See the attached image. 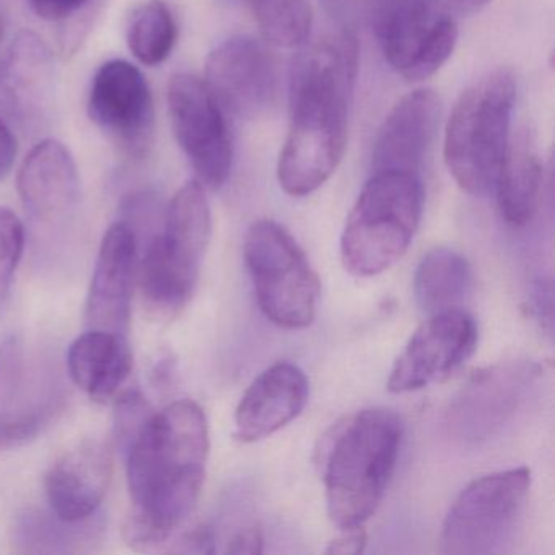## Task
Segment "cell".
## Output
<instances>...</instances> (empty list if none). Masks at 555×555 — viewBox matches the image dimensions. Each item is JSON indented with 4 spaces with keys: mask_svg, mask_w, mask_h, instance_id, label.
<instances>
[{
    "mask_svg": "<svg viewBox=\"0 0 555 555\" xmlns=\"http://www.w3.org/2000/svg\"><path fill=\"white\" fill-rule=\"evenodd\" d=\"M212 233L209 201L199 181L184 184L165 210L164 222L144 243L139 279L158 310L183 307L196 287Z\"/></svg>",
    "mask_w": 555,
    "mask_h": 555,
    "instance_id": "obj_6",
    "label": "cell"
},
{
    "mask_svg": "<svg viewBox=\"0 0 555 555\" xmlns=\"http://www.w3.org/2000/svg\"><path fill=\"white\" fill-rule=\"evenodd\" d=\"M424 186L417 175L373 171L340 236L344 268L373 278L408 251L421 223Z\"/></svg>",
    "mask_w": 555,
    "mask_h": 555,
    "instance_id": "obj_5",
    "label": "cell"
},
{
    "mask_svg": "<svg viewBox=\"0 0 555 555\" xmlns=\"http://www.w3.org/2000/svg\"><path fill=\"white\" fill-rule=\"evenodd\" d=\"M112 479V453L103 441H83L48 470L44 487L51 513L82 522L99 513Z\"/></svg>",
    "mask_w": 555,
    "mask_h": 555,
    "instance_id": "obj_17",
    "label": "cell"
},
{
    "mask_svg": "<svg viewBox=\"0 0 555 555\" xmlns=\"http://www.w3.org/2000/svg\"><path fill=\"white\" fill-rule=\"evenodd\" d=\"M53 63L47 44L34 34H22L0 70V99L18 121L40 116L50 95Z\"/></svg>",
    "mask_w": 555,
    "mask_h": 555,
    "instance_id": "obj_22",
    "label": "cell"
},
{
    "mask_svg": "<svg viewBox=\"0 0 555 555\" xmlns=\"http://www.w3.org/2000/svg\"><path fill=\"white\" fill-rule=\"evenodd\" d=\"M308 379L294 363L269 366L251 383L235 412V438L262 440L291 424L308 401Z\"/></svg>",
    "mask_w": 555,
    "mask_h": 555,
    "instance_id": "obj_18",
    "label": "cell"
},
{
    "mask_svg": "<svg viewBox=\"0 0 555 555\" xmlns=\"http://www.w3.org/2000/svg\"><path fill=\"white\" fill-rule=\"evenodd\" d=\"M25 248V229L12 210L0 207V318L4 314L15 271Z\"/></svg>",
    "mask_w": 555,
    "mask_h": 555,
    "instance_id": "obj_29",
    "label": "cell"
},
{
    "mask_svg": "<svg viewBox=\"0 0 555 555\" xmlns=\"http://www.w3.org/2000/svg\"><path fill=\"white\" fill-rule=\"evenodd\" d=\"M171 128L197 181L219 190L229 180L233 142L227 115L199 77L177 74L168 86Z\"/></svg>",
    "mask_w": 555,
    "mask_h": 555,
    "instance_id": "obj_10",
    "label": "cell"
},
{
    "mask_svg": "<svg viewBox=\"0 0 555 555\" xmlns=\"http://www.w3.org/2000/svg\"><path fill=\"white\" fill-rule=\"evenodd\" d=\"M515 100V76L500 67L467 87L448 118L444 164L469 196H487L495 186Z\"/></svg>",
    "mask_w": 555,
    "mask_h": 555,
    "instance_id": "obj_4",
    "label": "cell"
},
{
    "mask_svg": "<svg viewBox=\"0 0 555 555\" xmlns=\"http://www.w3.org/2000/svg\"><path fill=\"white\" fill-rule=\"evenodd\" d=\"M278 67L255 38L236 35L210 51L206 83L225 115L251 119L261 115L278 96Z\"/></svg>",
    "mask_w": 555,
    "mask_h": 555,
    "instance_id": "obj_11",
    "label": "cell"
},
{
    "mask_svg": "<svg viewBox=\"0 0 555 555\" xmlns=\"http://www.w3.org/2000/svg\"><path fill=\"white\" fill-rule=\"evenodd\" d=\"M402 422L388 409H366L336 428L323 461L331 521L362 528L382 503L401 451Z\"/></svg>",
    "mask_w": 555,
    "mask_h": 555,
    "instance_id": "obj_3",
    "label": "cell"
},
{
    "mask_svg": "<svg viewBox=\"0 0 555 555\" xmlns=\"http://www.w3.org/2000/svg\"><path fill=\"white\" fill-rule=\"evenodd\" d=\"M225 2H233V4H245V0H225Z\"/></svg>",
    "mask_w": 555,
    "mask_h": 555,
    "instance_id": "obj_40",
    "label": "cell"
},
{
    "mask_svg": "<svg viewBox=\"0 0 555 555\" xmlns=\"http://www.w3.org/2000/svg\"><path fill=\"white\" fill-rule=\"evenodd\" d=\"M541 376L542 366L529 359L505 360L474 373L448 405V434L464 444L490 440L508 424Z\"/></svg>",
    "mask_w": 555,
    "mask_h": 555,
    "instance_id": "obj_9",
    "label": "cell"
},
{
    "mask_svg": "<svg viewBox=\"0 0 555 555\" xmlns=\"http://www.w3.org/2000/svg\"><path fill=\"white\" fill-rule=\"evenodd\" d=\"M138 261V235L126 220H118L100 245L87 298V330L128 336Z\"/></svg>",
    "mask_w": 555,
    "mask_h": 555,
    "instance_id": "obj_14",
    "label": "cell"
},
{
    "mask_svg": "<svg viewBox=\"0 0 555 555\" xmlns=\"http://www.w3.org/2000/svg\"><path fill=\"white\" fill-rule=\"evenodd\" d=\"M67 370L76 386L93 401L106 402L118 398L119 389L132 372L128 336L87 330L69 347Z\"/></svg>",
    "mask_w": 555,
    "mask_h": 555,
    "instance_id": "obj_21",
    "label": "cell"
},
{
    "mask_svg": "<svg viewBox=\"0 0 555 555\" xmlns=\"http://www.w3.org/2000/svg\"><path fill=\"white\" fill-rule=\"evenodd\" d=\"M93 0H27L31 11L44 21L61 22L89 8Z\"/></svg>",
    "mask_w": 555,
    "mask_h": 555,
    "instance_id": "obj_31",
    "label": "cell"
},
{
    "mask_svg": "<svg viewBox=\"0 0 555 555\" xmlns=\"http://www.w3.org/2000/svg\"><path fill=\"white\" fill-rule=\"evenodd\" d=\"M544 167L538 138L529 126L509 132L493 191L500 216L515 229H525L534 219L541 199Z\"/></svg>",
    "mask_w": 555,
    "mask_h": 555,
    "instance_id": "obj_19",
    "label": "cell"
},
{
    "mask_svg": "<svg viewBox=\"0 0 555 555\" xmlns=\"http://www.w3.org/2000/svg\"><path fill=\"white\" fill-rule=\"evenodd\" d=\"M531 489L528 467L500 470L473 480L460 493L440 535V551L451 555H489L515 535Z\"/></svg>",
    "mask_w": 555,
    "mask_h": 555,
    "instance_id": "obj_8",
    "label": "cell"
},
{
    "mask_svg": "<svg viewBox=\"0 0 555 555\" xmlns=\"http://www.w3.org/2000/svg\"><path fill=\"white\" fill-rule=\"evenodd\" d=\"M440 125V99L421 89L402 96L383 121L373 144V171H401L421 177Z\"/></svg>",
    "mask_w": 555,
    "mask_h": 555,
    "instance_id": "obj_15",
    "label": "cell"
},
{
    "mask_svg": "<svg viewBox=\"0 0 555 555\" xmlns=\"http://www.w3.org/2000/svg\"><path fill=\"white\" fill-rule=\"evenodd\" d=\"M125 453L132 500L126 541L152 551L184 525L199 500L209 456L203 408L183 399L154 412Z\"/></svg>",
    "mask_w": 555,
    "mask_h": 555,
    "instance_id": "obj_1",
    "label": "cell"
},
{
    "mask_svg": "<svg viewBox=\"0 0 555 555\" xmlns=\"http://www.w3.org/2000/svg\"><path fill=\"white\" fill-rule=\"evenodd\" d=\"M473 291V269L461 253L437 248L428 253L414 278L417 304L428 314L461 310Z\"/></svg>",
    "mask_w": 555,
    "mask_h": 555,
    "instance_id": "obj_23",
    "label": "cell"
},
{
    "mask_svg": "<svg viewBox=\"0 0 555 555\" xmlns=\"http://www.w3.org/2000/svg\"><path fill=\"white\" fill-rule=\"evenodd\" d=\"M92 519L66 522L53 513H28L15 529V541L24 552H70L79 542L89 541L93 534Z\"/></svg>",
    "mask_w": 555,
    "mask_h": 555,
    "instance_id": "obj_26",
    "label": "cell"
},
{
    "mask_svg": "<svg viewBox=\"0 0 555 555\" xmlns=\"http://www.w3.org/2000/svg\"><path fill=\"white\" fill-rule=\"evenodd\" d=\"M357 69L359 47L350 31L314 41L295 57L291 122L278 165L279 183L291 196L314 193L339 167Z\"/></svg>",
    "mask_w": 555,
    "mask_h": 555,
    "instance_id": "obj_2",
    "label": "cell"
},
{
    "mask_svg": "<svg viewBox=\"0 0 555 555\" xmlns=\"http://www.w3.org/2000/svg\"><path fill=\"white\" fill-rule=\"evenodd\" d=\"M490 0H453V4L456 5L461 12H466V14L479 12L480 9L486 8Z\"/></svg>",
    "mask_w": 555,
    "mask_h": 555,
    "instance_id": "obj_37",
    "label": "cell"
},
{
    "mask_svg": "<svg viewBox=\"0 0 555 555\" xmlns=\"http://www.w3.org/2000/svg\"><path fill=\"white\" fill-rule=\"evenodd\" d=\"M456 41V22L450 15H444L434 25L421 50L401 76L409 82H421L434 76L450 60Z\"/></svg>",
    "mask_w": 555,
    "mask_h": 555,
    "instance_id": "obj_28",
    "label": "cell"
},
{
    "mask_svg": "<svg viewBox=\"0 0 555 555\" xmlns=\"http://www.w3.org/2000/svg\"><path fill=\"white\" fill-rule=\"evenodd\" d=\"M262 38L278 48L300 47L310 35L313 15L308 0H245Z\"/></svg>",
    "mask_w": 555,
    "mask_h": 555,
    "instance_id": "obj_25",
    "label": "cell"
},
{
    "mask_svg": "<svg viewBox=\"0 0 555 555\" xmlns=\"http://www.w3.org/2000/svg\"><path fill=\"white\" fill-rule=\"evenodd\" d=\"M383 56L402 74L434 25L444 17L441 0H365Z\"/></svg>",
    "mask_w": 555,
    "mask_h": 555,
    "instance_id": "obj_20",
    "label": "cell"
},
{
    "mask_svg": "<svg viewBox=\"0 0 555 555\" xmlns=\"http://www.w3.org/2000/svg\"><path fill=\"white\" fill-rule=\"evenodd\" d=\"M344 534L333 539L326 547V554L357 555L362 554L366 545V532L362 528L343 529Z\"/></svg>",
    "mask_w": 555,
    "mask_h": 555,
    "instance_id": "obj_32",
    "label": "cell"
},
{
    "mask_svg": "<svg viewBox=\"0 0 555 555\" xmlns=\"http://www.w3.org/2000/svg\"><path fill=\"white\" fill-rule=\"evenodd\" d=\"M17 158V139L8 122L0 118V181L5 180Z\"/></svg>",
    "mask_w": 555,
    "mask_h": 555,
    "instance_id": "obj_34",
    "label": "cell"
},
{
    "mask_svg": "<svg viewBox=\"0 0 555 555\" xmlns=\"http://www.w3.org/2000/svg\"><path fill=\"white\" fill-rule=\"evenodd\" d=\"M129 50L144 66H158L173 53L178 25L173 12L164 0H149L129 18L126 30Z\"/></svg>",
    "mask_w": 555,
    "mask_h": 555,
    "instance_id": "obj_24",
    "label": "cell"
},
{
    "mask_svg": "<svg viewBox=\"0 0 555 555\" xmlns=\"http://www.w3.org/2000/svg\"><path fill=\"white\" fill-rule=\"evenodd\" d=\"M76 160L63 142L47 139L31 149L18 173V194L37 225L64 222L79 203Z\"/></svg>",
    "mask_w": 555,
    "mask_h": 555,
    "instance_id": "obj_16",
    "label": "cell"
},
{
    "mask_svg": "<svg viewBox=\"0 0 555 555\" xmlns=\"http://www.w3.org/2000/svg\"><path fill=\"white\" fill-rule=\"evenodd\" d=\"M243 253L266 318L284 330L310 326L320 279L294 236L272 220H258L246 232Z\"/></svg>",
    "mask_w": 555,
    "mask_h": 555,
    "instance_id": "obj_7",
    "label": "cell"
},
{
    "mask_svg": "<svg viewBox=\"0 0 555 555\" xmlns=\"http://www.w3.org/2000/svg\"><path fill=\"white\" fill-rule=\"evenodd\" d=\"M476 346V321L466 311L430 314L396 360L389 391H415L441 382L473 356Z\"/></svg>",
    "mask_w": 555,
    "mask_h": 555,
    "instance_id": "obj_13",
    "label": "cell"
},
{
    "mask_svg": "<svg viewBox=\"0 0 555 555\" xmlns=\"http://www.w3.org/2000/svg\"><path fill=\"white\" fill-rule=\"evenodd\" d=\"M89 116L128 154L142 155L154 132V99L144 74L125 60L103 64L90 86Z\"/></svg>",
    "mask_w": 555,
    "mask_h": 555,
    "instance_id": "obj_12",
    "label": "cell"
},
{
    "mask_svg": "<svg viewBox=\"0 0 555 555\" xmlns=\"http://www.w3.org/2000/svg\"><path fill=\"white\" fill-rule=\"evenodd\" d=\"M22 2H27V0H0V18L8 24L9 17L14 15L15 9H17Z\"/></svg>",
    "mask_w": 555,
    "mask_h": 555,
    "instance_id": "obj_38",
    "label": "cell"
},
{
    "mask_svg": "<svg viewBox=\"0 0 555 555\" xmlns=\"http://www.w3.org/2000/svg\"><path fill=\"white\" fill-rule=\"evenodd\" d=\"M321 2L333 17L346 18L356 5L357 0H321Z\"/></svg>",
    "mask_w": 555,
    "mask_h": 555,
    "instance_id": "obj_36",
    "label": "cell"
},
{
    "mask_svg": "<svg viewBox=\"0 0 555 555\" xmlns=\"http://www.w3.org/2000/svg\"><path fill=\"white\" fill-rule=\"evenodd\" d=\"M152 414L154 411L141 392L126 391L116 398V440L122 451L128 450L129 444L138 437Z\"/></svg>",
    "mask_w": 555,
    "mask_h": 555,
    "instance_id": "obj_30",
    "label": "cell"
},
{
    "mask_svg": "<svg viewBox=\"0 0 555 555\" xmlns=\"http://www.w3.org/2000/svg\"><path fill=\"white\" fill-rule=\"evenodd\" d=\"M262 544H264V539H262L261 529L248 526V528L240 529L230 538L227 552L230 554H261Z\"/></svg>",
    "mask_w": 555,
    "mask_h": 555,
    "instance_id": "obj_33",
    "label": "cell"
},
{
    "mask_svg": "<svg viewBox=\"0 0 555 555\" xmlns=\"http://www.w3.org/2000/svg\"><path fill=\"white\" fill-rule=\"evenodd\" d=\"M4 35H5V22L0 18V70H2V64H4V60H2V44H4Z\"/></svg>",
    "mask_w": 555,
    "mask_h": 555,
    "instance_id": "obj_39",
    "label": "cell"
},
{
    "mask_svg": "<svg viewBox=\"0 0 555 555\" xmlns=\"http://www.w3.org/2000/svg\"><path fill=\"white\" fill-rule=\"evenodd\" d=\"M214 544H216V542H214V532L210 531L209 528L201 526V528H196L194 531L188 532V534L184 535L183 542H181L183 547H181L180 551L210 554V552H214Z\"/></svg>",
    "mask_w": 555,
    "mask_h": 555,
    "instance_id": "obj_35",
    "label": "cell"
},
{
    "mask_svg": "<svg viewBox=\"0 0 555 555\" xmlns=\"http://www.w3.org/2000/svg\"><path fill=\"white\" fill-rule=\"evenodd\" d=\"M27 375L24 346L17 337H9L0 344V434L21 405Z\"/></svg>",
    "mask_w": 555,
    "mask_h": 555,
    "instance_id": "obj_27",
    "label": "cell"
}]
</instances>
